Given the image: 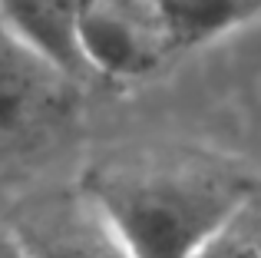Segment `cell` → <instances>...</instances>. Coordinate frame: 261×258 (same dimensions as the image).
<instances>
[{
  "label": "cell",
  "mask_w": 261,
  "mask_h": 258,
  "mask_svg": "<svg viewBox=\"0 0 261 258\" xmlns=\"http://www.w3.org/2000/svg\"><path fill=\"white\" fill-rule=\"evenodd\" d=\"M172 50L202 46L261 17V0H155Z\"/></svg>",
  "instance_id": "6"
},
{
  "label": "cell",
  "mask_w": 261,
  "mask_h": 258,
  "mask_svg": "<svg viewBox=\"0 0 261 258\" xmlns=\"http://www.w3.org/2000/svg\"><path fill=\"white\" fill-rule=\"evenodd\" d=\"M7 239L20 258H136L80 186L27 199Z\"/></svg>",
  "instance_id": "3"
},
{
  "label": "cell",
  "mask_w": 261,
  "mask_h": 258,
  "mask_svg": "<svg viewBox=\"0 0 261 258\" xmlns=\"http://www.w3.org/2000/svg\"><path fill=\"white\" fill-rule=\"evenodd\" d=\"M0 258H20V255H17V248L10 245V239H7V235L0 239Z\"/></svg>",
  "instance_id": "8"
},
{
  "label": "cell",
  "mask_w": 261,
  "mask_h": 258,
  "mask_svg": "<svg viewBox=\"0 0 261 258\" xmlns=\"http://www.w3.org/2000/svg\"><path fill=\"white\" fill-rule=\"evenodd\" d=\"M80 189L136 258H192L258 195L238 166L189 146L102 152L80 175Z\"/></svg>",
  "instance_id": "1"
},
{
  "label": "cell",
  "mask_w": 261,
  "mask_h": 258,
  "mask_svg": "<svg viewBox=\"0 0 261 258\" xmlns=\"http://www.w3.org/2000/svg\"><path fill=\"white\" fill-rule=\"evenodd\" d=\"M192 258H261V202L258 195L225 222Z\"/></svg>",
  "instance_id": "7"
},
{
  "label": "cell",
  "mask_w": 261,
  "mask_h": 258,
  "mask_svg": "<svg viewBox=\"0 0 261 258\" xmlns=\"http://www.w3.org/2000/svg\"><path fill=\"white\" fill-rule=\"evenodd\" d=\"M80 86L0 23V156L33 149L60 133L76 110Z\"/></svg>",
  "instance_id": "2"
},
{
  "label": "cell",
  "mask_w": 261,
  "mask_h": 258,
  "mask_svg": "<svg viewBox=\"0 0 261 258\" xmlns=\"http://www.w3.org/2000/svg\"><path fill=\"white\" fill-rule=\"evenodd\" d=\"M83 7L86 0H0V23L57 70L86 83L89 66L80 43Z\"/></svg>",
  "instance_id": "5"
},
{
  "label": "cell",
  "mask_w": 261,
  "mask_h": 258,
  "mask_svg": "<svg viewBox=\"0 0 261 258\" xmlns=\"http://www.w3.org/2000/svg\"><path fill=\"white\" fill-rule=\"evenodd\" d=\"M80 43L89 73L133 80L172 53L155 0H86Z\"/></svg>",
  "instance_id": "4"
}]
</instances>
